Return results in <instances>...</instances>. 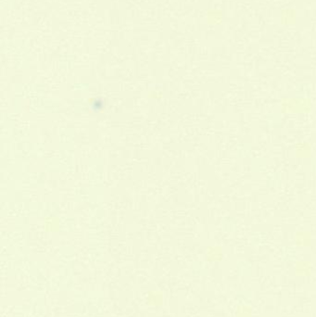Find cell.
Instances as JSON below:
<instances>
[{"label":"cell","instance_id":"obj_2","mask_svg":"<svg viewBox=\"0 0 316 317\" xmlns=\"http://www.w3.org/2000/svg\"><path fill=\"white\" fill-rule=\"evenodd\" d=\"M310 274H311L310 266H303V265L299 264V266H297L296 267V274L297 275L303 277V276H308Z\"/></svg>","mask_w":316,"mask_h":317},{"label":"cell","instance_id":"obj_1","mask_svg":"<svg viewBox=\"0 0 316 317\" xmlns=\"http://www.w3.org/2000/svg\"><path fill=\"white\" fill-rule=\"evenodd\" d=\"M253 316V309L245 303H241L237 306L235 310V317H252Z\"/></svg>","mask_w":316,"mask_h":317}]
</instances>
